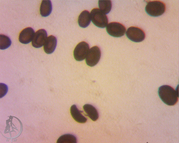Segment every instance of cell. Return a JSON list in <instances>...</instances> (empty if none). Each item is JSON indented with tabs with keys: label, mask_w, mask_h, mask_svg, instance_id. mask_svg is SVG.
<instances>
[{
	"label": "cell",
	"mask_w": 179,
	"mask_h": 143,
	"mask_svg": "<svg viewBox=\"0 0 179 143\" xmlns=\"http://www.w3.org/2000/svg\"><path fill=\"white\" fill-rule=\"evenodd\" d=\"M57 44V39L53 35L48 36L44 44V49L46 53L50 54L55 50Z\"/></svg>",
	"instance_id": "obj_10"
},
{
	"label": "cell",
	"mask_w": 179,
	"mask_h": 143,
	"mask_svg": "<svg viewBox=\"0 0 179 143\" xmlns=\"http://www.w3.org/2000/svg\"><path fill=\"white\" fill-rule=\"evenodd\" d=\"M126 35L130 40L136 42L143 41L145 37V34L141 29L134 26L131 27L127 29Z\"/></svg>",
	"instance_id": "obj_4"
},
{
	"label": "cell",
	"mask_w": 179,
	"mask_h": 143,
	"mask_svg": "<svg viewBox=\"0 0 179 143\" xmlns=\"http://www.w3.org/2000/svg\"><path fill=\"white\" fill-rule=\"evenodd\" d=\"M108 33L112 36L121 37L126 31L125 27L122 24L117 22H112L108 24L106 27Z\"/></svg>",
	"instance_id": "obj_5"
},
{
	"label": "cell",
	"mask_w": 179,
	"mask_h": 143,
	"mask_svg": "<svg viewBox=\"0 0 179 143\" xmlns=\"http://www.w3.org/2000/svg\"><path fill=\"white\" fill-rule=\"evenodd\" d=\"M89 50V46L88 43L84 41L79 43L74 51V58L78 61L83 60L86 58Z\"/></svg>",
	"instance_id": "obj_7"
},
{
	"label": "cell",
	"mask_w": 179,
	"mask_h": 143,
	"mask_svg": "<svg viewBox=\"0 0 179 143\" xmlns=\"http://www.w3.org/2000/svg\"><path fill=\"white\" fill-rule=\"evenodd\" d=\"M98 4L100 10L105 14H108L111 10L112 3L111 0H99Z\"/></svg>",
	"instance_id": "obj_15"
},
{
	"label": "cell",
	"mask_w": 179,
	"mask_h": 143,
	"mask_svg": "<svg viewBox=\"0 0 179 143\" xmlns=\"http://www.w3.org/2000/svg\"><path fill=\"white\" fill-rule=\"evenodd\" d=\"M57 143H76V136L71 134H65L60 136L57 140Z\"/></svg>",
	"instance_id": "obj_16"
},
{
	"label": "cell",
	"mask_w": 179,
	"mask_h": 143,
	"mask_svg": "<svg viewBox=\"0 0 179 143\" xmlns=\"http://www.w3.org/2000/svg\"><path fill=\"white\" fill-rule=\"evenodd\" d=\"M34 34V30L31 27L24 29L19 34V42L24 44L29 43L32 41Z\"/></svg>",
	"instance_id": "obj_9"
},
{
	"label": "cell",
	"mask_w": 179,
	"mask_h": 143,
	"mask_svg": "<svg viewBox=\"0 0 179 143\" xmlns=\"http://www.w3.org/2000/svg\"><path fill=\"white\" fill-rule=\"evenodd\" d=\"M52 10V4L51 0H43L42 1L40 8L41 16L47 17L50 15Z\"/></svg>",
	"instance_id": "obj_13"
},
{
	"label": "cell",
	"mask_w": 179,
	"mask_h": 143,
	"mask_svg": "<svg viewBox=\"0 0 179 143\" xmlns=\"http://www.w3.org/2000/svg\"><path fill=\"white\" fill-rule=\"evenodd\" d=\"M47 38L46 30L44 29H39L34 34L32 42V46L36 48L41 47L44 45Z\"/></svg>",
	"instance_id": "obj_8"
},
{
	"label": "cell",
	"mask_w": 179,
	"mask_h": 143,
	"mask_svg": "<svg viewBox=\"0 0 179 143\" xmlns=\"http://www.w3.org/2000/svg\"><path fill=\"white\" fill-rule=\"evenodd\" d=\"M158 92L162 101L168 105H173L178 101V94L170 86L163 85L160 86Z\"/></svg>",
	"instance_id": "obj_1"
},
{
	"label": "cell",
	"mask_w": 179,
	"mask_h": 143,
	"mask_svg": "<svg viewBox=\"0 0 179 143\" xmlns=\"http://www.w3.org/2000/svg\"><path fill=\"white\" fill-rule=\"evenodd\" d=\"M0 49L4 50L9 47L11 44V41L8 36L3 34L0 35Z\"/></svg>",
	"instance_id": "obj_17"
},
{
	"label": "cell",
	"mask_w": 179,
	"mask_h": 143,
	"mask_svg": "<svg viewBox=\"0 0 179 143\" xmlns=\"http://www.w3.org/2000/svg\"><path fill=\"white\" fill-rule=\"evenodd\" d=\"M91 20L90 14L89 11L87 10L83 11L79 16L78 24L82 28H86L90 25Z\"/></svg>",
	"instance_id": "obj_11"
},
{
	"label": "cell",
	"mask_w": 179,
	"mask_h": 143,
	"mask_svg": "<svg viewBox=\"0 0 179 143\" xmlns=\"http://www.w3.org/2000/svg\"><path fill=\"white\" fill-rule=\"evenodd\" d=\"M70 112L72 117L76 122L80 123H84L86 122V118L82 114L76 105L71 106Z\"/></svg>",
	"instance_id": "obj_12"
},
{
	"label": "cell",
	"mask_w": 179,
	"mask_h": 143,
	"mask_svg": "<svg viewBox=\"0 0 179 143\" xmlns=\"http://www.w3.org/2000/svg\"><path fill=\"white\" fill-rule=\"evenodd\" d=\"M145 10L149 15L157 17L161 16L164 13L166 10V6L165 4L161 1H151L146 5Z\"/></svg>",
	"instance_id": "obj_2"
},
{
	"label": "cell",
	"mask_w": 179,
	"mask_h": 143,
	"mask_svg": "<svg viewBox=\"0 0 179 143\" xmlns=\"http://www.w3.org/2000/svg\"><path fill=\"white\" fill-rule=\"evenodd\" d=\"M90 16L92 22L96 26L103 28L108 25V17L100 9L98 8L93 9L91 12Z\"/></svg>",
	"instance_id": "obj_3"
},
{
	"label": "cell",
	"mask_w": 179,
	"mask_h": 143,
	"mask_svg": "<svg viewBox=\"0 0 179 143\" xmlns=\"http://www.w3.org/2000/svg\"><path fill=\"white\" fill-rule=\"evenodd\" d=\"M101 56L100 48L94 46L90 49L86 57L85 61L87 65L90 67L95 65L99 62Z\"/></svg>",
	"instance_id": "obj_6"
},
{
	"label": "cell",
	"mask_w": 179,
	"mask_h": 143,
	"mask_svg": "<svg viewBox=\"0 0 179 143\" xmlns=\"http://www.w3.org/2000/svg\"><path fill=\"white\" fill-rule=\"evenodd\" d=\"M84 110L87 116L93 121H96L99 118V115L96 109L92 105L86 104L83 107Z\"/></svg>",
	"instance_id": "obj_14"
}]
</instances>
